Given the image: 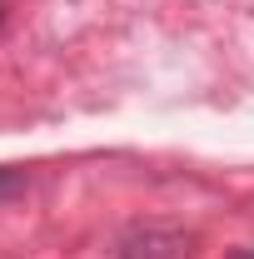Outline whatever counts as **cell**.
<instances>
[{
    "mask_svg": "<svg viewBox=\"0 0 254 259\" xmlns=\"http://www.w3.org/2000/svg\"><path fill=\"white\" fill-rule=\"evenodd\" d=\"M115 259H194V234L180 225H135L115 239Z\"/></svg>",
    "mask_w": 254,
    "mask_h": 259,
    "instance_id": "obj_1",
    "label": "cell"
},
{
    "mask_svg": "<svg viewBox=\"0 0 254 259\" xmlns=\"http://www.w3.org/2000/svg\"><path fill=\"white\" fill-rule=\"evenodd\" d=\"M20 190H25V169H15V164H0V204H5V199H15Z\"/></svg>",
    "mask_w": 254,
    "mask_h": 259,
    "instance_id": "obj_2",
    "label": "cell"
},
{
    "mask_svg": "<svg viewBox=\"0 0 254 259\" xmlns=\"http://www.w3.org/2000/svg\"><path fill=\"white\" fill-rule=\"evenodd\" d=\"M229 259H254V249H234V254H229Z\"/></svg>",
    "mask_w": 254,
    "mask_h": 259,
    "instance_id": "obj_3",
    "label": "cell"
},
{
    "mask_svg": "<svg viewBox=\"0 0 254 259\" xmlns=\"http://www.w3.org/2000/svg\"><path fill=\"white\" fill-rule=\"evenodd\" d=\"M0 25H5V5H0Z\"/></svg>",
    "mask_w": 254,
    "mask_h": 259,
    "instance_id": "obj_4",
    "label": "cell"
}]
</instances>
